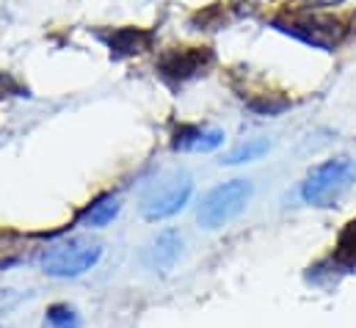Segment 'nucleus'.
I'll return each mask as SVG.
<instances>
[{"instance_id": "obj_1", "label": "nucleus", "mask_w": 356, "mask_h": 328, "mask_svg": "<svg viewBox=\"0 0 356 328\" xmlns=\"http://www.w3.org/2000/svg\"><path fill=\"white\" fill-rule=\"evenodd\" d=\"M356 182V163L348 158H332L315 165L301 182V199L312 207H334Z\"/></svg>"}, {"instance_id": "obj_2", "label": "nucleus", "mask_w": 356, "mask_h": 328, "mask_svg": "<svg viewBox=\"0 0 356 328\" xmlns=\"http://www.w3.org/2000/svg\"><path fill=\"white\" fill-rule=\"evenodd\" d=\"M102 256V243L94 238H67L42 251L39 268L56 279H75L91 270Z\"/></svg>"}, {"instance_id": "obj_3", "label": "nucleus", "mask_w": 356, "mask_h": 328, "mask_svg": "<svg viewBox=\"0 0 356 328\" xmlns=\"http://www.w3.org/2000/svg\"><path fill=\"white\" fill-rule=\"evenodd\" d=\"M193 193V179L188 171H166L161 174L141 196V213L147 221H161L179 213Z\"/></svg>"}, {"instance_id": "obj_4", "label": "nucleus", "mask_w": 356, "mask_h": 328, "mask_svg": "<svg viewBox=\"0 0 356 328\" xmlns=\"http://www.w3.org/2000/svg\"><path fill=\"white\" fill-rule=\"evenodd\" d=\"M252 193H254V188L249 179H229V182L213 188L199 204V213H196L199 224L204 229H218V227L229 224L235 215H241L246 210Z\"/></svg>"}, {"instance_id": "obj_5", "label": "nucleus", "mask_w": 356, "mask_h": 328, "mask_svg": "<svg viewBox=\"0 0 356 328\" xmlns=\"http://www.w3.org/2000/svg\"><path fill=\"white\" fill-rule=\"evenodd\" d=\"M216 56L210 47H182V50H169L161 56L158 61V72L166 78V81H191L196 75H204L210 67H213Z\"/></svg>"}, {"instance_id": "obj_6", "label": "nucleus", "mask_w": 356, "mask_h": 328, "mask_svg": "<svg viewBox=\"0 0 356 328\" xmlns=\"http://www.w3.org/2000/svg\"><path fill=\"white\" fill-rule=\"evenodd\" d=\"M179 251H182V238L175 229H166V232H158L147 246L141 251V262L155 270V273H169L175 268V262L179 259Z\"/></svg>"}, {"instance_id": "obj_7", "label": "nucleus", "mask_w": 356, "mask_h": 328, "mask_svg": "<svg viewBox=\"0 0 356 328\" xmlns=\"http://www.w3.org/2000/svg\"><path fill=\"white\" fill-rule=\"evenodd\" d=\"M224 144V130L213 124H179L172 136L175 152H210Z\"/></svg>"}, {"instance_id": "obj_8", "label": "nucleus", "mask_w": 356, "mask_h": 328, "mask_svg": "<svg viewBox=\"0 0 356 328\" xmlns=\"http://www.w3.org/2000/svg\"><path fill=\"white\" fill-rule=\"evenodd\" d=\"M108 44H111V53L116 58L119 56H133V53H144L152 44V33L141 31V28H122V31H113Z\"/></svg>"}, {"instance_id": "obj_9", "label": "nucleus", "mask_w": 356, "mask_h": 328, "mask_svg": "<svg viewBox=\"0 0 356 328\" xmlns=\"http://www.w3.org/2000/svg\"><path fill=\"white\" fill-rule=\"evenodd\" d=\"M119 210H122L119 199L113 193H105V196L94 199L89 207L81 213V221H83V227H108L119 215Z\"/></svg>"}, {"instance_id": "obj_10", "label": "nucleus", "mask_w": 356, "mask_h": 328, "mask_svg": "<svg viewBox=\"0 0 356 328\" xmlns=\"http://www.w3.org/2000/svg\"><path fill=\"white\" fill-rule=\"evenodd\" d=\"M268 149H270V144H268V138H249V141H243V144H238L221 163L224 165H238V163H249V161H257V158H263Z\"/></svg>"}, {"instance_id": "obj_11", "label": "nucleus", "mask_w": 356, "mask_h": 328, "mask_svg": "<svg viewBox=\"0 0 356 328\" xmlns=\"http://www.w3.org/2000/svg\"><path fill=\"white\" fill-rule=\"evenodd\" d=\"M334 262L340 268H356V218L340 232L337 251H334Z\"/></svg>"}, {"instance_id": "obj_12", "label": "nucleus", "mask_w": 356, "mask_h": 328, "mask_svg": "<svg viewBox=\"0 0 356 328\" xmlns=\"http://www.w3.org/2000/svg\"><path fill=\"white\" fill-rule=\"evenodd\" d=\"M44 328H81V318H78V312L72 306L56 304L44 315Z\"/></svg>"}, {"instance_id": "obj_13", "label": "nucleus", "mask_w": 356, "mask_h": 328, "mask_svg": "<svg viewBox=\"0 0 356 328\" xmlns=\"http://www.w3.org/2000/svg\"><path fill=\"white\" fill-rule=\"evenodd\" d=\"M249 108L263 113V116H273V113H282L284 108H290V99H284L279 94H260V97L249 99Z\"/></svg>"}]
</instances>
